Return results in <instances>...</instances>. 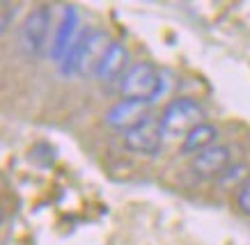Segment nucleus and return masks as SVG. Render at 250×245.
<instances>
[{"label":"nucleus","instance_id":"nucleus-2","mask_svg":"<svg viewBox=\"0 0 250 245\" xmlns=\"http://www.w3.org/2000/svg\"><path fill=\"white\" fill-rule=\"evenodd\" d=\"M120 92L124 99L154 103L163 92V76L152 62H136L120 80Z\"/></svg>","mask_w":250,"mask_h":245},{"label":"nucleus","instance_id":"nucleus-3","mask_svg":"<svg viewBox=\"0 0 250 245\" xmlns=\"http://www.w3.org/2000/svg\"><path fill=\"white\" fill-rule=\"evenodd\" d=\"M200 124H205V108L190 96L174 99L161 115V131L167 140L186 138Z\"/></svg>","mask_w":250,"mask_h":245},{"label":"nucleus","instance_id":"nucleus-1","mask_svg":"<svg viewBox=\"0 0 250 245\" xmlns=\"http://www.w3.org/2000/svg\"><path fill=\"white\" fill-rule=\"evenodd\" d=\"M108 46H110V44H108L106 32H99V30L83 32V35L76 39V44L71 46V51L64 55V60L60 62L62 74H64V76L87 74V71L94 74L99 60L104 57Z\"/></svg>","mask_w":250,"mask_h":245},{"label":"nucleus","instance_id":"nucleus-6","mask_svg":"<svg viewBox=\"0 0 250 245\" xmlns=\"http://www.w3.org/2000/svg\"><path fill=\"white\" fill-rule=\"evenodd\" d=\"M149 117H152L149 115V103L133 101V99H122L120 103H115L106 113V124L117 131L129 133L131 129H136L143 122H147Z\"/></svg>","mask_w":250,"mask_h":245},{"label":"nucleus","instance_id":"nucleus-8","mask_svg":"<svg viewBox=\"0 0 250 245\" xmlns=\"http://www.w3.org/2000/svg\"><path fill=\"white\" fill-rule=\"evenodd\" d=\"M232 163V151L225 145H213L205 151H200L193 158V172L202 179H216V176L225 174V170Z\"/></svg>","mask_w":250,"mask_h":245},{"label":"nucleus","instance_id":"nucleus-10","mask_svg":"<svg viewBox=\"0 0 250 245\" xmlns=\"http://www.w3.org/2000/svg\"><path fill=\"white\" fill-rule=\"evenodd\" d=\"M216 138H218V129L205 122V124H200L197 129H193L188 135L184 138L182 151L184 153H195V156H197L200 151H205V149L213 147Z\"/></svg>","mask_w":250,"mask_h":245},{"label":"nucleus","instance_id":"nucleus-5","mask_svg":"<svg viewBox=\"0 0 250 245\" xmlns=\"http://www.w3.org/2000/svg\"><path fill=\"white\" fill-rule=\"evenodd\" d=\"M163 138H166V135H163V131H161V119L149 117V119L143 122L140 126L131 129L129 133H124V147H126L129 151L154 156V153L161 151Z\"/></svg>","mask_w":250,"mask_h":245},{"label":"nucleus","instance_id":"nucleus-9","mask_svg":"<svg viewBox=\"0 0 250 245\" xmlns=\"http://www.w3.org/2000/svg\"><path fill=\"white\" fill-rule=\"evenodd\" d=\"M76 30H78V12L74 7H67L64 16H62L60 28H58V35H55L53 46H51V57L55 62L64 60V55L76 44V39L81 37V35H76Z\"/></svg>","mask_w":250,"mask_h":245},{"label":"nucleus","instance_id":"nucleus-7","mask_svg":"<svg viewBox=\"0 0 250 245\" xmlns=\"http://www.w3.org/2000/svg\"><path fill=\"white\" fill-rule=\"evenodd\" d=\"M129 69H131L129 48L124 46L122 41H110V46L106 48L104 57L99 60L94 76L99 80H104V83H110V80H122Z\"/></svg>","mask_w":250,"mask_h":245},{"label":"nucleus","instance_id":"nucleus-4","mask_svg":"<svg viewBox=\"0 0 250 245\" xmlns=\"http://www.w3.org/2000/svg\"><path fill=\"white\" fill-rule=\"evenodd\" d=\"M48 25H51V9L48 7H37L28 14L21 28V44L28 55H35V57L42 55L46 37H48Z\"/></svg>","mask_w":250,"mask_h":245},{"label":"nucleus","instance_id":"nucleus-11","mask_svg":"<svg viewBox=\"0 0 250 245\" xmlns=\"http://www.w3.org/2000/svg\"><path fill=\"white\" fill-rule=\"evenodd\" d=\"M236 204L246 215H250V176H246L236 188Z\"/></svg>","mask_w":250,"mask_h":245}]
</instances>
